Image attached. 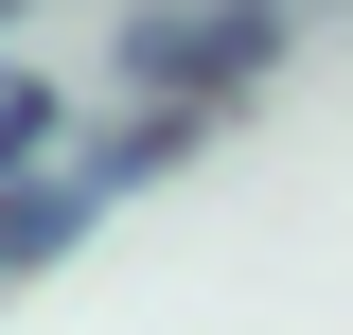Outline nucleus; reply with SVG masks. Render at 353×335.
Segmentation results:
<instances>
[{"mask_svg": "<svg viewBox=\"0 0 353 335\" xmlns=\"http://www.w3.org/2000/svg\"><path fill=\"white\" fill-rule=\"evenodd\" d=\"M194 141H212V106H124L106 141H71V159H36L18 194H0V283H36V265L71 247V230H88L106 194H124V176H159V159H194Z\"/></svg>", "mask_w": 353, "mask_h": 335, "instance_id": "obj_1", "label": "nucleus"}, {"mask_svg": "<svg viewBox=\"0 0 353 335\" xmlns=\"http://www.w3.org/2000/svg\"><path fill=\"white\" fill-rule=\"evenodd\" d=\"M0 36H18V0H0Z\"/></svg>", "mask_w": 353, "mask_h": 335, "instance_id": "obj_4", "label": "nucleus"}, {"mask_svg": "<svg viewBox=\"0 0 353 335\" xmlns=\"http://www.w3.org/2000/svg\"><path fill=\"white\" fill-rule=\"evenodd\" d=\"M53 141H71V88H53V71H0V194L36 176Z\"/></svg>", "mask_w": 353, "mask_h": 335, "instance_id": "obj_3", "label": "nucleus"}, {"mask_svg": "<svg viewBox=\"0 0 353 335\" xmlns=\"http://www.w3.org/2000/svg\"><path fill=\"white\" fill-rule=\"evenodd\" d=\"M265 53H283V0H159V18H141L106 71H124L141 106H230Z\"/></svg>", "mask_w": 353, "mask_h": 335, "instance_id": "obj_2", "label": "nucleus"}]
</instances>
